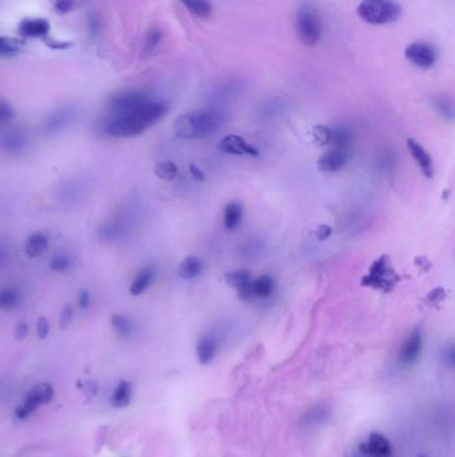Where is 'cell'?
<instances>
[{
  "mask_svg": "<svg viewBox=\"0 0 455 457\" xmlns=\"http://www.w3.org/2000/svg\"><path fill=\"white\" fill-rule=\"evenodd\" d=\"M169 113V105L149 96L143 102L120 113H110L104 133L113 138H133L147 132Z\"/></svg>",
  "mask_w": 455,
  "mask_h": 457,
  "instance_id": "cell-1",
  "label": "cell"
},
{
  "mask_svg": "<svg viewBox=\"0 0 455 457\" xmlns=\"http://www.w3.org/2000/svg\"><path fill=\"white\" fill-rule=\"evenodd\" d=\"M225 123V115L215 110H195L180 115L172 125V133L183 141L201 139L214 134Z\"/></svg>",
  "mask_w": 455,
  "mask_h": 457,
  "instance_id": "cell-2",
  "label": "cell"
},
{
  "mask_svg": "<svg viewBox=\"0 0 455 457\" xmlns=\"http://www.w3.org/2000/svg\"><path fill=\"white\" fill-rule=\"evenodd\" d=\"M357 12L366 23L383 26L398 19L402 8L394 0H362Z\"/></svg>",
  "mask_w": 455,
  "mask_h": 457,
  "instance_id": "cell-3",
  "label": "cell"
},
{
  "mask_svg": "<svg viewBox=\"0 0 455 457\" xmlns=\"http://www.w3.org/2000/svg\"><path fill=\"white\" fill-rule=\"evenodd\" d=\"M54 396L55 391L50 382H39L26 393V397L15 409V416L19 420L28 419L40 406L54 400Z\"/></svg>",
  "mask_w": 455,
  "mask_h": 457,
  "instance_id": "cell-4",
  "label": "cell"
},
{
  "mask_svg": "<svg viewBox=\"0 0 455 457\" xmlns=\"http://www.w3.org/2000/svg\"><path fill=\"white\" fill-rule=\"evenodd\" d=\"M297 33L306 46H315L321 40L322 30L317 14L310 8H302L297 14Z\"/></svg>",
  "mask_w": 455,
  "mask_h": 457,
  "instance_id": "cell-5",
  "label": "cell"
},
{
  "mask_svg": "<svg viewBox=\"0 0 455 457\" xmlns=\"http://www.w3.org/2000/svg\"><path fill=\"white\" fill-rule=\"evenodd\" d=\"M406 59L419 69H431L436 62V50L429 43L417 42L411 43L405 50Z\"/></svg>",
  "mask_w": 455,
  "mask_h": 457,
  "instance_id": "cell-6",
  "label": "cell"
},
{
  "mask_svg": "<svg viewBox=\"0 0 455 457\" xmlns=\"http://www.w3.org/2000/svg\"><path fill=\"white\" fill-rule=\"evenodd\" d=\"M366 285L380 290H389L393 284V270L389 267L386 257H382L370 269L369 276L363 280Z\"/></svg>",
  "mask_w": 455,
  "mask_h": 457,
  "instance_id": "cell-7",
  "label": "cell"
},
{
  "mask_svg": "<svg viewBox=\"0 0 455 457\" xmlns=\"http://www.w3.org/2000/svg\"><path fill=\"white\" fill-rule=\"evenodd\" d=\"M362 456L393 457V448L389 438L378 432L369 435L367 440L358 447Z\"/></svg>",
  "mask_w": 455,
  "mask_h": 457,
  "instance_id": "cell-8",
  "label": "cell"
},
{
  "mask_svg": "<svg viewBox=\"0 0 455 457\" xmlns=\"http://www.w3.org/2000/svg\"><path fill=\"white\" fill-rule=\"evenodd\" d=\"M423 348V337L422 332L416 329L403 343L400 352H399V361L403 365H413L417 362Z\"/></svg>",
  "mask_w": 455,
  "mask_h": 457,
  "instance_id": "cell-9",
  "label": "cell"
},
{
  "mask_svg": "<svg viewBox=\"0 0 455 457\" xmlns=\"http://www.w3.org/2000/svg\"><path fill=\"white\" fill-rule=\"evenodd\" d=\"M347 162H349L347 149L331 147L319 158L318 169L322 172H335L344 168Z\"/></svg>",
  "mask_w": 455,
  "mask_h": 457,
  "instance_id": "cell-10",
  "label": "cell"
},
{
  "mask_svg": "<svg viewBox=\"0 0 455 457\" xmlns=\"http://www.w3.org/2000/svg\"><path fill=\"white\" fill-rule=\"evenodd\" d=\"M219 149L226 154H232V155H250V156H257L259 155V152L246 141L235 134L226 135L221 143Z\"/></svg>",
  "mask_w": 455,
  "mask_h": 457,
  "instance_id": "cell-11",
  "label": "cell"
},
{
  "mask_svg": "<svg viewBox=\"0 0 455 457\" xmlns=\"http://www.w3.org/2000/svg\"><path fill=\"white\" fill-rule=\"evenodd\" d=\"M407 147H409L411 156L417 161L418 166H419L420 172H423V175L426 178H433L434 165H433V159L427 150L420 143H418L416 139H411V138L407 139Z\"/></svg>",
  "mask_w": 455,
  "mask_h": 457,
  "instance_id": "cell-12",
  "label": "cell"
},
{
  "mask_svg": "<svg viewBox=\"0 0 455 457\" xmlns=\"http://www.w3.org/2000/svg\"><path fill=\"white\" fill-rule=\"evenodd\" d=\"M73 118H74V113L71 110H68V109L59 110L46 119L44 125H43V130L46 132V134H50V135L60 133L71 123Z\"/></svg>",
  "mask_w": 455,
  "mask_h": 457,
  "instance_id": "cell-13",
  "label": "cell"
},
{
  "mask_svg": "<svg viewBox=\"0 0 455 457\" xmlns=\"http://www.w3.org/2000/svg\"><path fill=\"white\" fill-rule=\"evenodd\" d=\"M28 143V139L24 132L12 129L1 136V147L3 150L8 154H20L24 152L26 146Z\"/></svg>",
  "mask_w": 455,
  "mask_h": 457,
  "instance_id": "cell-14",
  "label": "cell"
},
{
  "mask_svg": "<svg viewBox=\"0 0 455 457\" xmlns=\"http://www.w3.org/2000/svg\"><path fill=\"white\" fill-rule=\"evenodd\" d=\"M156 276V270L154 267H143L136 277L133 278L131 285H130V294L133 297L142 296L150 286H151Z\"/></svg>",
  "mask_w": 455,
  "mask_h": 457,
  "instance_id": "cell-15",
  "label": "cell"
},
{
  "mask_svg": "<svg viewBox=\"0 0 455 457\" xmlns=\"http://www.w3.org/2000/svg\"><path fill=\"white\" fill-rule=\"evenodd\" d=\"M48 237L44 233H34L24 242V253L28 258H38L48 248Z\"/></svg>",
  "mask_w": 455,
  "mask_h": 457,
  "instance_id": "cell-16",
  "label": "cell"
},
{
  "mask_svg": "<svg viewBox=\"0 0 455 457\" xmlns=\"http://www.w3.org/2000/svg\"><path fill=\"white\" fill-rule=\"evenodd\" d=\"M218 349V343L216 339L211 334L203 336L196 345V356L198 361L202 365H209L210 362L214 360Z\"/></svg>",
  "mask_w": 455,
  "mask_h": 457,
  "instance_id": "cell-17",
  "label": "cell"
},
{
  "mask_svg": "<svg viewBox=\"0 0 455 457\" xmlns=\"http://www.w3.org/2000/svg\"><path fill=\"white\" fill-rule=\"evenodd\" d=\"M19 31L24 37L40 38L48 34L50 23L46 19H24L20 21Z\"/></svg>",
  "mask_w": 455,
  "mask_h": 457,
  "instance_id": "cell-18",
  "label": "cell"
},
{
  "mask_svg": "<svg viewBox=\"0 0 455 457\" xmlns=\"http://www.w3.org/2000/svg\"><path fill=\"white\" fill-rule=\"evenodd\" d=\"M133 400V385L130 381H119L118 386L115 388L113 397H111V404L115 408L123 409L127 408Z\"/></svg>",
  "mask_w": 455,
  "mask_h": 457,
  "instance_id": "cell-19",
  "label": "cell"
},
{
  "mask_svg": "<svg viewBox=\"0 0 455 457\" xmlns=\"http://www.w3.org/2000/svg\"><path fill=\"white\" fill-rule=\"evenodd\" d=\"M202 270H203L202 261L195 256H190L180 262V265L178 267V276L182 280H194L201 276Z\"/></svg>",
  "mask_w": 455,
  "mask_h": 457,
  "instance_id": "cell-20",
  "label": "cell"
},
{
  "mask_svg": "<svg viewBox=\"0 0 455 457\" xmlns=\"http://www.w3.org/2000/svg\"><path fill=\"white\" fill-rule=\"evenodd\" d=\"M21 301V293L15 286H4L0 289V309L10 312L17 309Z\"/></svg>",
  "mask_w": 455,
  "mask_h": 457,
  "instance_id": "cell-21",
  "label": "cell"
},
{
  "mask_svg": "<svg viewBox=\"0 0 455 457\" xmlns=\"http://www.w3.org/2000/svg\"><path fill=\"white\" fill-rule=\"evenodd\" d=\"M111 325H113L115 333L120 339H129V337L133 336V332H135V325H133V320L129 319L124 314H120V313L113 314Z\"/></svg>",
  "mask_w": 455,
  "mask_h": 457,
  "instance_id": "cell-22",
  "label": "cell"
},
{
  "mask_svg": "<svg viewBox=\"0 0 455 457\" xmlns=\"http://www.w3.org/2000/svg\"><path fill=\"white\" fill-rule=\"evenodd\" d=\"M180 1L196 18L209 19L212 14V6L210 0H180Z\"/></svg>",
  "mask_w": 455,
  "mask_h": 457,
  "instance_id": "cell-23",
  "label": "cell"
},
{
  "mask_svg": "<svg viewBox=\"0 0 455 457\" xmlns=\"http://www.w3.org/2000/svg\"><path fill=\"white\" fill-rule=\"evenodd\" d=\"M242 215H243V206L239 202L228 204L225 208V214H223L226 228L234 230L236 228L242 221Z\"/></svg>",
  "mask_w": 455,
  "mask_h": 457,
  "instance_id": "cell-24",
  "label": "cell"
},
{
  "mask_svg": "<svg viewBox=\"0 0 455 457\" xmlns=\"http://www.w3.org/2000/svg\"><path fill=\"white\" fill-rule=\"evenodd\" d=\"M274 287H275V283H274L272 277H270L268 274H263V276L258 277L255 281H252L254 294H255V297H259V298H268L274 293Z\"/></svg>",
  "mask_w": 455,
  "mask_h": 457,
  "instance_id": "cell-25",
  "label": "cell"
},
{
  "mask_svg": "<svg viewBox=\"0 0 455 457\" xmlns=\"http://www.w3.org/2000/svg\"><path fill=\"white\" fill-rule=\"evenodd\" d=\"M286 110V103L284 99L274 98L270 100H266L261 106L258 113L261 118H274L277 115L282 114Z\"/></svg>",
  "mask_w": 455,
  "mask_h": 457,
  "instance_id": "cell-26",
  "label": "cell"
},
{
  "mask_svg": "<svg viewBox=\"0 0 455 457\" xmlns=\"http://www.w3.org/2000/svg\"><path fill=\"white\" fill-rule=\"evenodd\" d=\"M226 281H228V285L239 290L245 286L250 285L252 283V278H251V273L243 269V270H236V271L228 273L226 274Z\"/></svg>",
  "mask_w": 455,
  "mask_h": 457,
  "instance_id": "cell-27",
  "label": "cell"
},
{
  "mask_svg": "<svg viewBox=\"0 0 455 457\" xmlns=\"http://www.w3.org/2000/svg\"><path fill=\"white\" fill-rule=\"evenodd\" d=\"M155 175L163 181H172L178 177V166L172 161H162L155 166Z\"/></svg>",
  "mask_w": 455,
  "mask_h": 457,
  "instance_id": "cell-28",
  "label": "cell"
},
{
  "mask_svg": "<svg viewBox=\"0 0 455 457\" xmlns=\"http://www.w3.org/2000/svg\"><path fill=\"white\" fill-rule=\"evenodd\" d=\"M351 141H353L351 133L347 129H344V127H338V129L333 130L330 145H333V147L347 149L349 145L351 143Z\"/></svg>",
  "mask_w": 455,
  "mask_h": 457,
  "instance_id": "cell-29",
  "label": "cell"
},
{
  "mask_svg": "<svg viewBox=\"0 0 455 457\" xmlns=\"http://www.w3.org/2000/svg\"><path fill=\"white\" fill-rule=\"evenodd\" d=\"M73 267V260L68 254L59 253L55 254L50 261V269L55 273H66Z\"/></svg>",
  "mask_w": 455,
  "mask_h": 457,
  "instance_id": "cell-30",
  "label": "cell"
},
{
  "mask_svg": "<svg viewBox=\"0 0 455 457\" xmlns=\"http://www.w3.org/2000/svg\"><path fill=\"white\" fill-rule=\"evenodd\" d=\"M21 48V43L18 39L8 38V37H0V55H14L19 53Z\"/></svg>",
  "mask_w": 455,
  "mask_h": 457,
  "instance_id": "cell-31",
  "label": "cell"
},
{
  "mask_svg": "<svg viewBox=\"0 0 455 457\" xmlns=\"http://www.w3.org/2000/svg\"><path fill=\"white\" fill-rule=\"evenodd\" d=\"M331 135H333V129H330V127H327V126L318 125V126H314V127H313V138H314V142L318 143V145H321V146L330 145Z\"/></svg>",
  "mask_w": 455,
  "mask_h": 457,
  "instance_id": "cell-32",
  "label": "cell"
},
{
  "mask_svg": "<svg viewBox=\"0 0 455 457\" xmlns=\"http://www.w3.org/2000/svg\"><path fill=\"white\" fill-rule=\"evenodd\" d=\"M15 116L14 109L4 100H0V125L10 122Z\"/></svg>",
  "mask_w": 455,
  "mask_h": 457,
  "instance_id": "cell-33",
  "label": "cell"
},
{
  "mask_svg": "<svg viewBox=\"0 0 455 457\" xmlns=\"http://www.w3.org/2000/svg\"><path fill=\"white\" fill-rule=\"evenodd\" d=\"M50 330H51L50 321L46 317H39L38 323H37V334H38L39 339H41V340L47 339L50 334Z\"/></svg>",
  "mask_w": 455,
  "mask_h": 457,
  "instance_id": "cell-34",
  "label": "cell"
},
{
  "mask_svg": "<svg viewBox=\"0 0 455 457\" xmlns=\"http://www.w3.org/2000/svg\"><path fill=\"white\" fill-rule=\"evenodd\" d=\"M160 40H162V34L158 30L150 33V35L147 38V42H146V50H147V53L155 51V48L159 46Z\"/></svg>",
  "mask_w": 455,
  "mask_h": 457,
  "instance_id": "cell-35",
  "label": "cell"
},
{
  "mask_svg": "<svg viewBox=\"0 0 455 457\" xmlns=\"http://www.w3.org/2000/svg\"><path fill=\"white\" fill-rule=\"evenodd\" d=\"M73 317H74V309H73V306H71V305H66V306L63 307V310H62V314H60V320H59L60 326H62V328L68 326V324H70L71 320H73Z\"/></svg>",
  "mask_w": 455,
  "mask_h": 457,
  "instance_id": "cell-36",
  "label": "cell"
},
{
  "mask_svg": "<svg viewBox=\"0 0 455 457\" xmlns=\"http://www.w3.org/2000/svg\"><path fill=\"white\" fill-rule=\"evenodd\" d=\"M90 303H91V296H90V292L89 290H82L79 294H77V306L84 310L90 306Z\"/></svg>",
  "mask_w": 455,
  "mask_h": 457,
  "instance_id": "cell-37",
  "label": "cell"
},
{
  "mask_svg": "<svg viewBox=\"0 0 455 457\" xmlns=\"http://www.w3.org/2000/svg\"><path fill=\"white\" fill-rule=\"evenodd\" d=\"M28 332H30V328L26 323H19L14 329V334H15L17 340H24L28 336Z\"/></svg>",
  "mask_w": 455,
  "mask_h": 457,
  "instance_id": "cell-38",
  "label": "cell"
},
{
  "mask_svg": "<svg viewBox=\"0 0 455 457\" xmlns=\"http://www.w3.org/2000/svg\"><path fill=\"white\" fill-rule=\"evenodd\" d=\"M438 110L445 116H447L449 119H453V106H452V103H447L446 100H440L438 103Z\"/></svg>",
  "mask_w": 455,
  "mask_h": 457,
  "instance_id": "cell-39",
  "label": "cell"
},
{
  "mask_svg": "<svg viewBox=\"0 0 455 457\" xmlns=\"http://www.w3.org/2000/svg\"><path fill=\"white\" fill-rule=\"evenodd\" d=\"M331 234H333V228H331V226H328V225H321L319 228H317V231H315L317 238L321 240V241L327 240Z\"/></svg>",
  "mask_w": 455,
  "mask_h": 457,
  "instance_id": "cell-40",
  "label": "cell"
},
{
  "mask_svg": "<svg viewBox=\"0 0 455 457\" xmlns=\"http://www.w3.org/2000/svg\"><path fill=\"white\" fill-rule=\"evenodd\" d=\"M190 172L191 175H192V178L195 179V181H198V182H202V181H205V172H202L199 168H196L195 165H190Z\"/></svg>",
  "mask_w": 455,
  "mask_h": 457,
  "instance_id": "cell-41",
  "label": "cell"
},
{
  "mask_svg": "<svg viewBox=\"0 0 455 457\" xmlns=\"http://www.w3.org/2000/svg\"><path fill=\"white\" fill-rule=\"evenodd\" d=\"M445 360L449 362L452 366L454 365V349H453V346H450L449 349L445 350Z\"/></svg>",
  "mask_w": 455,
  "mask_h": 457,
  "instance_id": "cell-42",
  "label": "cell"
},
{
  "mask_svg": "<svg viewBox=\"0 0 455 457\" xmlns=\"http://www.w3.org/2000/svg\"><path fill=\"white\" fill-rule=\"evenodd\" d=\"M419 457H429V456H426V455H422V456H419Z\"/></svg>",
  "mask_w": 455,
  "mask_h": 457,
  "instance_id": "cell-43",
  "label": "cell"
}]
</instances>
